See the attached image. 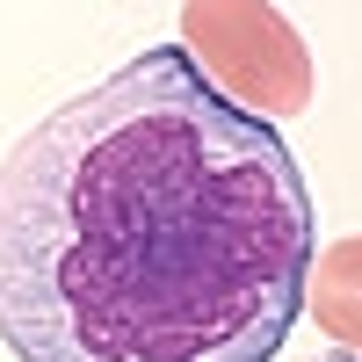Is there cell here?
<instances>
[{
  "label": "cell",
  "mask_w": 362,
  "mask_h": 362,
  "mask_svg": "<svg viewBox=\"0 0 362 362\" xmlns=\"http://www.w3.org/2000/svg\"><path fill=\"white\" fill-rule=\"evenodd\" d=\"M312 196L283 131L181 44L58 102L0 160L15 362H276L305 319Z\"/></svg>",
  "instance_id": "obj_1"
},
{
  "label": "cell",
  "mask_w": 362,
  "mask_h": 362,
  "mask_svg": "<svg viewBox=\"0 0 362 362\" xmlns=\"http://www.w3.org/2000/svg\"><path fill=\"white\" fill-rule=\"evenodd\" d=\"M181 58L268 124L312 109V44L276 0H181Z\"/></svg>",
  "instance_id": "obj_2"
},
{
  "label": "cell",
  "mask_w": 362,
  "mask_h": 362,
  "mask_svg": "<svg viewBox=\"0 0 362 362\" xmlns=\"http://www.w3.org/2000/svg\"><path fill=\"white\" fill-rule=\"evenodd\" d=\"M305 319L341 355H362V232L326 247V254L312 247V261H305Z\"/></svg>",
  "instance_id": "obj_3"
},
{
  "label": "cell",
  "mask_w": 362,
  "mask_h": 362,
  "mask_svg": "<svg viewBox=\"0 0 362 362\" xmlns=\"http://www.w3.org/2000/svg\"><path fill=\"white\" fill-rule=\"evenodd\" d=\"M334 362H362V355H334Z\"/></svg>",
  "instance_id": "obj_4"
}]
</instances>
